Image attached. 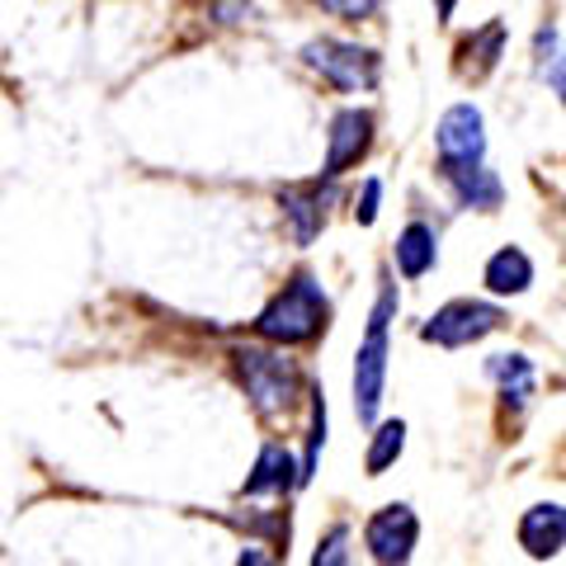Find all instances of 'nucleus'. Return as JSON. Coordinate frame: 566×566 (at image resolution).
Returning <instances> with one entry per match:
<instances>
[{
	"mask_svg": "<svg viewBox=\"0 0 566 566\" xmlns=\"http://www.w3.org/2000/svg\"><path fill=\"white\" fill-rule=\"evenodd\" d=\"M520 547L534 562L557 557L566 547V505H528L520 515Z\"/></svg>",
	"mask_w": 566,
	"mask_h": 566,
	"instance_id": "9d476101",
	"label": "nucleus"
},
{
	"mask_svg": "<svg viewBox=\"0 0 566 566\" xmlns=\"http://www.w3.org/2000/svg\"><path fill=\"white\" fill-rule=\"evenodd\" d=\"M232 374L264 420L289 416L297 406V392H303V374L283 349H260V345L232 349Z\"/></svg>",
	"mask_w": 566,
	"mask_h": 566,
	"instance_id": "f03ea898",
	"label": "nucleus"
},
{
	"mask_svg": "<svg viewBox=\"0 0 566 566\" xmlns=\"http://www.w3.org/2000/svg\"><path fill=\"white\" fill-rule=\"evenodd\" d=\"M312 6H322L326 14H335V20H374V14L387 6V0H312Z\"/></svg>",
	"mask_w": 566,
	"mask_h": 566,
	"instance_id": "aec40b11",
	"label": "nucleus"
},
{
	"mask_svg": "<svg viewBox=\"0 0 566 566\" xmlns=\"http://www.w3.org/2000/svg\"><path fill=\"white\" fill-rule=\"evenodd\" d=\"M501 52H505V24L501 20H491L486 29H476V33H468L463 43H458V52H453V66H458V76L463 81H486L491 71H495V62H501Z\"/></svg>",
	"mask_w": 566,
	"mask_h": 566,
	"instance_id": "f8f14e48",
	"label": "nucleus"
},
{
	"mask_svg": "<svg viewBox=\"0 0 566 566\" xmlns=\"http://www.w3.org/2000/svg\"><path fill=\"white\" fill-rule=\"evenodd\" d=\"M303 62L322 76L326 85H335V91H374L378 85V52L374 48H359V43H345V39H312L303 48Z\"/></svg>",
	"mask_w": 566,
	"mask_h": 566,
	"instance_id": "20e7f679",
	"label": "nucleus"
},
{
	"mask_svg": "<svg viewBox=\"0 0 566 566\" xmlns=\"http://www.w3.org/2000/svg\"><path fill=\"white\" fill-rule=\"evenodd\" d=\"M482 283L495 297H520V293H528V283H534V260H528L520 245H501V251L486 260Z\"/></svg>",
	"mask_w": 566,
	"mask_h": 566,
	"instance_id": "4468645a",
	"label": "nucleus"
},
{
	"mask_svg": "<svg viewBox=\"0 0 566 566\" xmlns=\"http://www.w3.org/2000/svg\"><path fill=\"white\" fill-rule=\"evenodd\" d=\"M416 538H420V520L411 505H382L364 524V547L378 566H406L416 553Z\"/></svg>",
	"mask_w": 566,
	"mask_h": 566,
	"instance_id": "423d86ee",
	"label": "nucleus"
},
{
	"mask_svg": "<svg viewBox=\"0 0 566 566\" xmlns=\"http://www.w3.org/2000/svg\"><path fill=\"white\" fill-rule=\"evenodd\" d=\"M331 326V303L322 293V283L312 274H293L283 289L270 297V307L255 316V335L270 340L274 349H293V345H312L322 340Z\"/></svg>",
	"mask_w": 566,
	"mask_h": 566,
	"instance_id": "f257e3e1",
	"label": "nucleus"
},
{
	"mask_svg": "<svg viewBox=\"0 0 566 566\" xmlns=\"http://www.w3.org/2000/svg\"><path fill=\"white\" fill-rule=\"evenodd\" d=\"M547 76H553V85H557V95H562V104H566V52H562V57L553 62V71H547Z\"/></svg>",
	"mask_w": 566,
	"mask_h": 566,
	"instance_id": "4be33fe9",
	"label": "nucleus"
},
{
	"mask_svg": "<svg viewBox=\"0 0 566 566\" xmlns=\"http://www.w3.org/2000/svg\"><path fill=\"white\" fill-rule=\"evenodd\" d=\"M297 486V468H293V453L283 444H264L255 458V472L245 476L241 495H264V491H293Z\"/></svg>",
	"mask_w": 566,
	"mask_h": 566,
	"instance_id": "2eb2a0df",
	"label": "nucleus"
},
{
	"mask_svg": "<svg viewBox=\"0 0 566 566\" xmlns=\"http://www.w3.org/2000/svg\"><path fill=\"white\" fill-rule=\"evenodd\" d=\"M322 449H326V401H322V392H312V424H307V453H303V463H297V486H307L316 476Z\"/></svg>",
	"mask_w": 566,
	"mask_h": 566,
	"instance_id": "a211bd4d",
	"label": "nucleus"
},
{
	"mask_svg": "<svg viewBox=\"0 0 566 566\" xmlns=\"http://www.w3.org/2000/svg\"><path fill=\"white\" fill-rule=\"evenodd\" d=\"M401 307L397 297V283L382 274V289H378V303L368 312V335L364 345L354 349V411H359L364 424L378 420V406H382V387H387V326Z\"/></svg>",
	"mask_w": 566,
	"mask_h": 566,
	"instance_id": "7ed1b4c3",
	"label": "nucleus"
},
{
	"mask_svg": "<svg viewBox=\"0 0 566 566\" xmlns=\"http://www.w3.org/2000/svg\"><path fill=\"white\" fill-rule=\"evenodd\" d=\"M378 199H382V180H364L359 199H354V222H359V227H374V222H378Z\"/></svg>",
	"mask_w": 566,
	"mask_h": 566,
	"instance_id": "412c9836",
	"label": "nucleus"
},
{
	"mask_svg": "<svg viewBox=\"0 0 566 566\" xmlns=\"http://www.w3.org/2000/svg\"><path fill=\"white\" fill-rule=\"evenodd\" d=\"M237 566H274V562H270V557H264V553H260V547H245V553H241V562H237Z\"/></svg>",
	"mask_w": 566,
	"mask_h": 566,
	"instance_id": "5701e85b",
	"label": "nucleus"
},
{
	"mask_svg": "<svg viewBox=\"0 0 566 566\" xmlns=\"http://www.w3.org/2000/svg\"><path fill=\"white\" fill-rule=\"evenodd\" d=\"M439 166H482L486 161V123L476 104H453L434 128Z\"/></svg>",
	"mask_w": 566,
	"mask_h": 566,
	"instance_id": "0eeeda50",
	"label": "nucleus"
},
{
	"mask_svg": "<svg viewBox=\"0 0 566 566\" xmlns=\"http://www.w3.org/2000/svg\"><path fill=\"white\" fill-rule=\"evenodd\" d=\"M331 199H335V189H331V180L322 185V175H316V180L279 189L283 222H289V232H293L297 245H312L316 237H322V227H326V203H331Z\"/></svg>",
	"mask_w": 566,
	"mask_h": 566,
	"instance_id": "1a4fd4ad",
	"label": "nucleus"
},
{
	"mask_svg": "<svg viewBox=\"0 0 566 566\" xmlns=\"http://www.w3.org/2000/svg\"><path fill=\"white\" fill-rule=\"evenodd\" d=\"M505 326V312L495 303H482V297H453V303L439 307L430 322L420 326V340H430L439 349H463L495 335Z\"/></svg>",
	"mask_w": 566,
	"mask_h": 566,
	"instance_id": "39448f33",
	"label": "nucleus"
},
{
	"mask_svg": "<svg viewBox=\"0 0 566 566\" xmlns=\"http://www.w3.org/2000/svg\"><path fill=\"white\" fill-rule=\"evenodd\" d=\"M439 175H444V185L453 189L458 208H476V212H495L505 199V185L495 180V170L482 166H439Z\"/></svg>",
	"mask_w": 566,
	"mask_h": 566,
	"instance_id": "9b49d317",
	"label": "nucleus"
},
{
	"mask_svg": "<svg viewBox=\"0 0 566 566\" xmlns=\"http://www.w3.org/2000/svg\"><path fill=\"white\" fill-rule=\"evenodd\" d=\"M486 374L495 387H501V397L515 401V406H524L528 392H534V359H524V354H491Z\"/></svg>",
	"mask_w": 566,
	"mask_h": 566,
	"instance_id": "dca6fc26",
	"label": "nucleus"
},
{
	"mask_svg": "<svg viewBox=\"0 0 566 566\" xmlns=\"http://www.w3.org/2000/svg\"><path fill=\"white\" fill-rule=\"evenodd\" d=\"M312 566H349V528L345 524L326 528V538L316 543V553H312Z\"/></svg>",
	"mask_w": 566,
	"mask_h": 566,
	"instance_id": "6ab92c4d",
	"label": "nucleus"
},
{
	"mask_svg": "<svg viewBox=\"0 0 566 566\" xmlns=\"http://www.w3.org/2000/svg\"><path fill=\"white\" fill-rule=\"evenodd\" d=\"M434 10H439V20H453V10H458V0H434Z\"/></svg>",
	"mask_w": 566,
	"mask_h": 566,
	"instance_id": "b1692460",
	"label": "nucleus"
},
{
	"mask_svg": "<svg viewBox=\"0 0 566 566\" xmlns=\"http://www.w3.org/2000/svg\"><path fill=\"white\" fill-rule=\"evenodd\" d=\"M374 114L368 109H340L331 118V133H326V161H322V180H335L345 175L349 166H359L368 147H374Z\"/></svg>",
	"mask_w": 566,
	"mask_h": 566,
	"instance_id": "6e6552de",
	"label": "nucleus"
},
{
	"mask_svg": "<svg viewBox=\"0 0 566 566\" xmlns=\"http://www.w3.org/2000/svg\"><path fill=\"white\" fill-rule=\"evenodd\" d=\"M401 449H406V424L401 420H382L374 430V439H368V453H364L368 476H382L401 458Z\"/></svg>",
	"mask_w": 566,
	"mask_h": 566,
	"instance_id": "f3484780",
	"label": "nucleus"
},
{
	"mask_svg": "<svg viewBox=\"0 0 566 566\" xmlns=\"http://www.w3.org/2000/svg\"><path fill=\"white\" fill-rule=\"evenodd\" d=\"M397 274L401 279H424L439 264V237H434V227L430 222H406L401 227V237H397Z\"/></svg>",
	"mask_w": 566,
	"mask_h": 566,
	"instance_id": "ddd939ff",
	"label": "nucleus"
}]
</instances>
